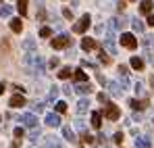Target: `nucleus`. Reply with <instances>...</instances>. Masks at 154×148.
<instances>
[{
  "instance_id": "1",
  "label": "nucleus",
  "mask_w": 154,
  "mask_h": 148,
  "mask_svg": "<svg viewBox=\"0 0 154 148\" xmlns=\"http://www.w3.org/2000/svg\"><path fill=\"white\" fill-rule=\"evenodd\" d=\"M104 117H106L108 121H117V119L121 117L119 106H117V104H106V109H104Z\"/></svg>"
},
{
  "instance_id": "2",
  "label": "nucleus",
  "mask_w": 154,
  "mask_h": 148,
  "mask_svg": "<svg viewBox=\"0 0 154 148\" xmlns=\"http://www.w3.org/2000/svg\"><path fill=\"white\" fill-rule=\"evenodd\" d=\"M69 44H71V38H69L67 33H60L58 38H54V40H52V48H56V50L67 48Z\"/></svg>"
},
{
  "instance_id": "3",
  "label": "nucleus",
  "mask_w": 154,
  "mask_h": 148,
  "mask_svg": "<svg viewBox=\"0 0 154 148\" xmlns=\"http://www.w3.org/2000/svg\"><path fill=\"white\" fill-rule=\"evenodd\" d=\"M90 21H92V19H90V15H83V17L73 25V31H75V33H83V31L90 27Z\"/></svg>"
},
{
  "instance_id": "4",
  "label": "nucleus",
  "mask_w": 154,
  "mask_h": 148,
  "mask_svg": "<svg viewBox=\"0 0 154 148\" xmlns=\"http://www.w3.org/2000/svg\"><path fill=\"white\" fill-rule=\"evenodd\" d=\"M121 46H125V48H135V46H137L135 36H133V33H121Z\"/></svg>"
},
{
  "instance_id": "5",
  "label": "nucleus",
  "mask_w": 154,
  "mask_h": 148,
  "mask_svg": "<svg viewBox=\"0 0 154 148\" xmlns=\"http://www.w3.org/2000/svg\"><path fill=\"white\" fill-rule=\"evenodd\" d=\"M21 123L25 127H35L38 125V117L33 113H25V115H21Z\"/></svg>"
},
{
  "instance_id": "6",
  "label": "nucleus",
  "mask_w": 154,
  "mask_h": 148,
  "mask_svg": "<svg viewBox=\"0 0 154 148\" xmlns=\"http://www.w3.org/2000/svg\"><path fill=\"white\" fill-rule=\"evenodd\" d=\"M104 48L108 50L110 54H117V48H115V38H112V33H110V31L106 33V40H104Z\"/></svg>"
},
{
  "instance_id": "7",
  "label": "nucleus",
  "mask_w": 154,
  "mask_h": 148,
  "mask_svg": "<svg viewBox=\"0 0 154 148\" xmlns=\"http://www.w3.org/2000/svg\"><path fill=\"white\" fill-rule=\"evenodd\" d=\"M46 125H50V127H58V125H60V117H58V113H48V115H46Z\"/></svg>"
},
{
  "instance_id": "8",
  "label": "nucleus",
  "mask_w": 154,
  "mask_h": 148,
  "mask_svg": "<svg viewBox=\"0 0 154 148\" xmlns=\"http://www.w3.org/2000/svg\"><path fill=\"white\" fill-rule=\"evenodd\" d=\"M8 104H11L13 109H21V106L25 104V98H23L21 94H15V96H11V100H8Z\"/></svg>"
},
{
  "instance_id": "9",
  "label": "nucleus",
  "mask_w": 154,
  "mask_h": 148,
  "mask_svg": "<svg viewBox=\"0 0 154 148\" xmlns=\"http://www.w3.org/2000/svg\"><path fill=\"white\" fill-rule=\"evenodd\" d=\"M42 148H63V144H60V140H58V138H54V136H48Z\"/></svg>"
},
{
  "instance_id": "10",
  "label": "nucleus",
  "mask_w": 154,
  "mask_h": 148,
  "mask_svg": "<svg viewBox=\"0 0 154 148\" xmlns=\"http://www.w3.org/2000/svg\"><path fill=\"white\" fill-rule=\"evenodd\" d=\"M75 92L77 94H90V92H92V86H90L88 81H77Z\"/></svg>"
},
{
  "instance_id": "11",
  "label": "nucleus",
  "mask_w": 154,
  "mask_h": 148,
  "mask_svg": "<svg viewBox=\"0 0 154 148\" xmlns=\"http://www.w3.org/2000/svg\"><path fill=\"white\" fill-rule=\"evenodd\" d=\"M129 104H131V109H135V111H144V109L148 106V100H137V98H133V100H129Z\"/></svg>"
},
{
  "instance_id": "12",
  "label": "nucleus",
  "mask_w": 154,
  "mask_h": 148,
  "mask_svg": "<svg viewBox=\"0 0 154 148\" xmlns=\"http://www.w3.org/2000/svg\"><path fill=\"white\" fill-rule=\"evenodd\" d=\"M152 6H154L152 0H142V2H140V13H144V15L152 13Z\"/></svg>"
},
{
  "instance_id": "13",
  "label": "nucleus",
  "mask_w": 154,
  "mask_h": 148,
  "mask_svg": "<svg viewBox=\"0 0 154 148\" xmlns=\"http://www.w3.org/2000/svg\"><path fill=\"white\" fill-rule=\"evenodd\" d=\"M81 48L83 50H94L96 48V40H94V38H83V40H81Z\"/></svg>"
},
{
  "instance_id": "14",
  "label": "nucleus",
  "mask_w": 154,
  "mask_h": 148,
  "mask_svg": "<svg viewBox=\"0 0 154 148\" xmlns=\"http://www.w3.org/2000/svg\"><path fill=\"white\" fill-rule=\"evenodd\" d=\"M63 138H65L67 142H75V134H73V129H71L69 125L63 127Z\"/></svg>"
},
{
  "instance_id": "15",
  "label": "nucleus",
  "mask_w": 154,
  "mask_h": 148,
  "mask_svg": "<svg viewBox=\"0 0 154 148\" xmlns=\"http://www.w3.org/2000/svg\"><path fill=\"white\" fill-rule=\"evenodd\" d=\"M152 140L150 138H135V148H150Z\"/></svg>"
},
{
  "instance_id": "16",
  "label": "nucleus",
  "mask_w": 154,
  "mask_h": 148,
  "mask_svg": "<svg viewBox=\"0 0 154 148\" xmlns=\"http://www.w3.org/2000/svg\"><path fill=\"white\" fill-rule=\"evenodd\" d=\"M92 125H94L96 129L102 125V113H100V111H94V113H92Z\"/></svg>"
},
{
  "instance_id": "17",
  "label": "nucleus",
  "mask_w": 154,
  "mask_h": 148,
  "mask_svg": "<svg viewBox=\"0 0 154 148\" xmlns=\"http://www.w3.org/2000/svg\"><path fill=\"white\" fill-rule=\"evenodd\" d=\"M106 83L110 88V94H115V96H121L123 94V88H119V83H115V81H106Z\"/></svg>"
},
{
  "instance_id": "18",
  "label": "nucleus",
  "mask_w": 154,
  "mask_h": 148,
  "mask_svg": "<svg viewBox=\"0 0 154 148\" xmlns=\"http://www.w3.org/2000/svg\"><path fill=\"white\" fill-rule=\"evenodd\" d=\"M131 67H133L135 71H142V69H144V61H142L140 56H133V58H131Z\"/></svg>"
},
{
  "instance_id": "19",
  "label": "nucleus",
  "mask_w": 154,
  "mask_h": 148,
  "mask_svg": "<svg viewBox=\"0 0 154 148\" xmlns=\"http://www.w3.org/2000/svg\"><path fill=\"white\" fill-rule=\"evenodd\" d=\"M71 75H73V69H71V67H63V69L58 71V77H60V79H69Z\"/></svg>"
},
{
  "instance_id": "20",
  "label": "nucleus",
  "mask_w": 154,
  "mask_h": 148,
  "mask_svg": "<svg viewBox=\"0 0 154 148\" xmlns=\"http://www.w3.org/2000/svg\"><path fill=\"white\" fill-rule=\"evenodd\" d=\"M88 109H90V102H88L85 98H81L79 102H77V113H85Z\"/></svg>"
},
{
  "instance_id": "21",
  "label": "nucleus",
  "mask_w": 154,
  "mask_h": 148,
  "mask_svg": "<svg viewBox=\"0 0 154 148\" xmlns=\"http://www.w3.org/2000/svg\"><path fill=\"white\" fill-rule=\"evenodd\" d=\"M11 29H13L15 33H19V31L23 29V23H21V19H13V21H11Z\"/></svg>"
},
{
  "instance_id": "22",
  "label": "nucleus",
  "mask_w": 154,
  "mask_h": 148,
  "mask_svg": "<svg viewBox=\"0 0 154 148\" xmlns=\"http://www.w3.org/2000/svg\"><path fill=\"white\" fill-rule=\"evenodd\" d=\"M19 4H17V8H19V13H21V17H25L27 15V0H17Z\"/></svg>"
},
{
  "instance_id": "23",
  "label": "nucleus",
  "mask_w": 154,
  "mask_h": 148,
  "mask_svg": "<svg viewBox=\"0 0 154 148\" xmlns=\"http://www.w3.org/2000/svg\"><path fill=\"white\" fill-rule=\"evenodd\" d=\"M73 77H75V81H88V75L83 73L81 69H77L75 73H73Z\"/></svg>"
},
{
  "instance_id": "24",
  "label": "nucleus",
  "mask_w": 154,
  "mask_h": 148,
  "mask_svg": "<svg viewBox=\"0 0 154 148\" xmlns=\"http://www.w3.org/2000/svg\"><path fill=\"white\" fill-rule=\"evenodd\" d=\"M123 25H125L123 19H110V27H112V29H121Z\"/></svg>"
},
{
  "instance_id": "25",
  "label": "nucleus",
  "mask_w": 154,
  "mask_h": 148,
  "mask_svg": "<svg viewBox=\"0 0 154 148\" xmlns=\"http://www.w3.org/2000/svg\"><path fill=\"white\" fill-rule=\"evenodd\" d=\"M133 29H135V31H137V33H142V31H144V23H142V21H137V19H133Z\"/></svg>"
},
{
  "instance_id": "26",
  "label": "nucleus",
  "mask_w": 154,
  "mask_h": 148,
  "mask_svg": "<svg viewBox=\"0 0 154 148\" xmlns=\"http://www.w3.org/2000/svg\"><path fill=\"white\" fill-rule=\"evenodd\" d=\"M65 111H67V102L65 100H58L56 102V113H65Z\"/></svg>"
},
{
  "instance_id": "27",
  "label": "nucleus",
  "mask_w": 154,
  "mask_h": 148,
  "mask_svg": "<svg viewBox=\"0 0 154 148\" xmlns=\"http://www.w3.org/2000/svg\"><path fill=\"white\" fill-rule=\"evenodd\" d=\"M11 13H13L11 6H0V17H11Z\"/></svg>"
},
{
  "instance_id": "28",
  "label": "nucleus",
  "mask_w": 154,
  "mask_h": 148,
  "mask_svg": "<svg viewBox=\"0 0 154 148\" xmlns=\"http://www.w3.org/2000/svg\"><path fill=\"white\" fill-rule=\"evenodd\" d=\"M40 36H42V38H50L52 29H50V27H42V29H40Z\"/></svg>"
},
{
  "instance_id": "29",
  "label": "nucleus",
  "mask_w": 154,
  "mask_h": 148,
  "mask_svg": "<svg viewBox=\"0 0 154 148\" xmlns=\"http://www.w3.org/2000/svg\"><path fill=\"white\" fill-rule=\"evenodd\" d=\"M23 48L25 50H33L35 48V42H33V40H25V42H23Z\"/></svg>"
},
{
  "instance_id": "30",
  "label": "nucleus",
  "mask_w": 154,
  "mask_h": 148,
  "mask_svg": "<svg viewBox=\"0 0 154 148\" xmlns=\"http://www.w3.org/2000/svg\"><path fill=\"white\" fill-rule=\"evenodd\" d=\"M56 96H58V90H56V88H52V90H50V94H48V102L56 100Z\"/></svg>"
},
{
  "instance_id": "31",
  "label": "nucleus",
  "mask_w": 154,
  "mask_h": 148,
  "mask_svg": "<svg viewBox=\"0 0 154 148\" xmlns=\"http://www.w3.org/2000/svg\"><path fill=\"white\" fill-rule=\"evenodd\" d=\"M29 140H31V142H38V140H40V129H35V131H31V136H29Z\"/></svg>"
},
{
  "instance_id": "32",
  "label": "nucleus",
  "mask_w": 154,
  "mask_h": 148,
  "mask_svg": "<svg viewBox=\"0 0 154 148\" xmlns=\"http://www.w3.org/2000/svg\"><path fill=\"white\" fill-rule=\"evenodd\" d=\"M33 111H35V113H42V111H44V104H42V102H35V104H33Z\"/></svg>"
},
{
  "instance_id": "33",
  "label": "nucleus",
  "mask_w": 154,
  "mask_h": 148,
  "mask_svg": "<svg viewBox=\"0 0 154 148\" xmlns=\"http://www.w3.org/2000/svg\"><path fill=\"white\" fill-rule=\"evenodd\" d=\"M100 63H104V65H108V63H110V58H108L104 52H100Z\"/></svg>"
},
{
  "instance_id": "34",
  "label": "nucleus",
  "mask_w": 154,
  "mask_h": 148,
  "mask_svg": "<svg viewBox=\"0 0 154 148\" xmlns=\"http://www.w3.org/2000/svg\"><path fill=\"white\" fill-rule=\"evenodd\" d=\"M83 142H85V144H92V142H94V138H92L90 134H83Z\"/></svg>"
},
{
  "instance_id": "35",
  "label": "nucleus",
  "mask_w": 154,
  "mask_h": 148,
  "mask_svg": "<svg viewBox=\"0 0 154 148\" xmlns=\"http://www.w3.org/2000/svg\"><path fill=\"white\" fill-rule=\"evenodd\" d=\"M115 142H117V144H123V134H121V131L115 134Z\"/></svg>"
},
{
  "instance_id": "36",
  "label": "nucleus",
  "mask_w": 154,
  "mask_h": 148,
  "mask_svg": "<svg viewBox=\"0 0 154 148\" xmlns=\"http://www.w3.org/2000/svg\"><path fill=\"white\" fill-rule=\"evenodd\" d=\"M15 138H23V127H17L15 129Z\"/></svg>"
},
{
  "instance_id": "37",
  "label": "nucleus",
  "mask_w": 154,
  "mask_h": 148,
  "mask_svg": "<svg viewBox=\"0 0 154 148\" xmlns=\"http://www.w3.org/2000/svg\"><path fill=\"white\" fill-rule=\"evenodd\" d=\"M148 25L154 27V13H148Z\"/></svg>"
},
{
  "instance_id": "38",
  "label": "nucleus",
  "mask_w": 154,
  "mask_h": 148,
  "mask_svg": "<svg viewBox=\"0 0 154 148\" xmlns=\"http://www.w3.org/2000/svg\"><path fill=\"white\" fill-rule=\"evenodd\" d=\"M98 100H100V102H106V100H108V96H106L104 92H100V94H98Z\"/></svg>"
},
{
  "instance_id": "39",
  "label": "nucleus",
  "mask_w": 154,
  "mask_h": 148,
  "mask_svg": "<svg viewBox=\"0 0 154 148\" xmlns=\"http://www.w3.org/2000/svg\"><path fill=\"white\" fill-rule=\"evenodd\" d=\"M63 15H65V17H67V19H71V17H73V13H71V11H69V8H65V11H63Z\"/></svg>"
},
{
  "instance_id": "40",
  "label": "nucleus",
  "mask_w": 154,
  "mask_h": 148,
  "mask_svg": "<svg viewBox=\"0 0 154 148\" xmlns=\"http://www.w3.org/2000/svg\"><path fill=\"white\" fill-rule=\"evenodd\" d=\"M119 73H121V75H127V67H123V65H121V67H119Z\"/></svg>"
},
{
  "instance_id": "41",
  "label": "nucleus",
  "mask_w": 154,
  "mask_h": 148,
  "mask_svg": "<svg viewBox=\"0 0 154 148\" xmlns=\"http://www.w3.org/2000/svg\"><path fill=\"white\" fill-rule=\"evenodd\" d=\"M4 90H6V88H4V83H0V96L4 94Z\"/></svg>"
}]
</instances>
